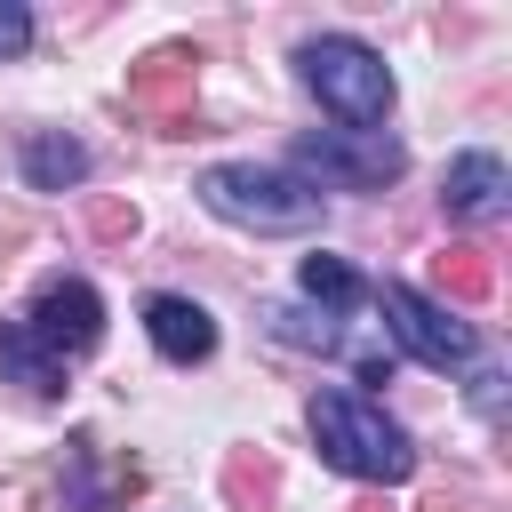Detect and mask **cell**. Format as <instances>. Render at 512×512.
I'll list each match as a JSON object with an SVG mask.
<instances>
[{
    "label": "cell",
    "mask_w": 512,
    "mask_h": 512,
    "mask_svg": "<svg viewBox=\"0 0 512 512\" xmlns=\"http://www.w3.org/2000/svg\"><path fill=\"white\" fill-rule=\"evenodd\" d=\"M304 424H312L320 456H328L336 472H352V480H384V488H400V480L416 472V440H408V432H400L368 392L328 384V392H312Z\"/></svg>",
    "instance_id": "obj_1"
},
{
    "label": "cell",
    "mask_w": 512,
    "mask_h": 512,
    "mask_svg": "<svg viewBox=\"0 0 512 512\" xmlns=\"http://www.w3.org/2000/svg\"><path fill=\"white\" fill-rule=\"evenodd\" d=\"M200 208L248 232H312L320 224V192L296 168H264V160H216L200 168Z\"/></svg>",
    "instance_id": "obj_2"
},
{
    "label": "cell",
    "mask_w": 512,
    "mask_h": 512,
    "mask_svg": "<svg viewBox=\"0 0 512 512\" xmlns=\"http://www.w3.org/2000/svg\"><path fill=\"white\" fill-rule=\"evenodd\" d=\"M296 72H304V88L344 120V128H384V112H392V64L368 48V40H352V32H320V40H304L296 48Z\"/></svg>",
    "instance_id": "obj_3"
},
{
    "label": "cell",
    "mask_w": 512,
    "mask_h": 512,
    "mask_svg": "<svg viewBox=\"0 0 512 512\" xmlns=\"http://www.w3.org/2000/svg\"><path fill=\"white\" fill-rule=\"evenodd\" d=\"M376 312H384L392 344H400L408 360H424L432 376H456V368H472V360H480L472 320H464V312H448V304H432V296H424V288H408V280H384V288H376Z\"/></svg>",
    "instance_id": "obj_4"
},
{
    "label": "cell",
    "mask_w": 512,
    "mask_h": 512,
    "mask_svg": "<svg viewBox=\"0 0 512 512\" xmlns=\"http://www.w3.org/2000/svg\"><path fill=\"white\" fill-rule=\"evenodd\" d=\"M16 320H24V328H32L64 368H72V360H88V352L104 344V296H96L88 280H72V272H64V280H40V296H32Z\"/></svg>",
    "instance_id": "obj_5"
},
{
    "label": "cell",
    "mask_w": 512,
    "mask_h": 512,
    "mask_svg": "<svg viewBox=\"0 0 512 512\" xmlns=\"http://www.w3.org/2000/svg\"><path fill=\"white\" fill-rule=\"evenodd\" d=\"M296 160L304 168H320V176H336V184H360V192H384L400 168H408V152H400V136H384V128H312V136H296Z\"/></svg>",
    "instance_id": "obj_6"
},
{
    "label": "cell",
    "mask_w": 512,
    "mask_h": 512,
    "mask_svg": "<svg viewBox=\"0 0 512 512\" xmlns=\"http://www.w3.org/2000/svg\"><path fill=\"white\" fill-rule=\"evenodd\" d=\"M504 200H512V176H504L496 152H456V160H448L440 208H448L456 224H488V216H504Z\"/></svg>",
    "instance_id": "obj_7"
},
{
    "label": "cell",
    "mask_w": 512,
    "mask_h": 512,
    "mask_svg": "<svg viewBox=\"0 0 512 512\" xmlns=\"http://www.w3.org/2000/svg\"><path fill=\"white\" fill-rule=\"evenodd\" d=\"M144 336H152V352L160 360H176V368H192V360H208L216 352V320L192 304V296H144Z\"/></svg>",
    "instance_id": "obj_8"
},
{
    "label": "cell",
    "mask_w": 512,
    "mask_h": 512,
    "mask_svg": "<svg viewBox=\"0 0 512 512\" xmlns=\"http://www.w3.org/2000/svg\"><path fill=\"white\" fill-rule=\"evenodd\" d=\"M80 176H88V144L80 136H64V128L24 136V184L32 192H72Z\"/></svg>",
    "instance_id": "obj_9"
},
{
    "label": "cell",
    "mask_w": 512,
    "mask_h": 512,
    "mask_svg": "<svg viewBox=\"0 0 512 512\" xmlns=\"http://www.w3.org/2000/svg\"><path fill=\"white\" fill-rule=\"evenodd\" d=\"M0 376L24 384V392H56V384H64V360H56L24 320H0Z\"/></svg>",
    "instance_id": "obj_10"
},
{
    "label": "cell",
    "mask_w": 512,
    "mask_h": 512,
    "mask_svg": "<svg viewBox=\"0 0 512 512\" xmlns=\"http://www.w3.org/2000/svg\"><path fill=\"white\" fill-rule=\"evenodd\" d=\"M296 288H304L320 312H352V304L368 296V280H360L344 256H304V264H296Z\"/></svg>",
    "instance_id": "obj_11"
},
{
    "label": "cell",
    "mask_w": 512,
    "mask_h": 512,
    "mask_svg": "<svg viewBox=\"0 0 512 512\" xmlns=\"http://www.w3.org/2000/svg\"><path fill=\"white\" fill-rule=\"evenodd\" d=\"M264 320H272V336H280V344H296V352H336V344H344L336 312H312V304H272Z\"/></svg>",
    "instance_id": "obj_12"
},
{
    "label": "cell",
    "mask_w": 512,
    "mask_h": 512,
    "mask_svg": "<svg viewBox=\"0 0 512 512\" xmlns=\"http://www.w3.org/2000/svg\"><path fill=\"white\" fill-rule=\"evenodd\" d=\"M24 48H32V8L24 0H0V64L24 56Z\"/></svg>",
    "instance_id": "obj_13"
}]
</instances>
